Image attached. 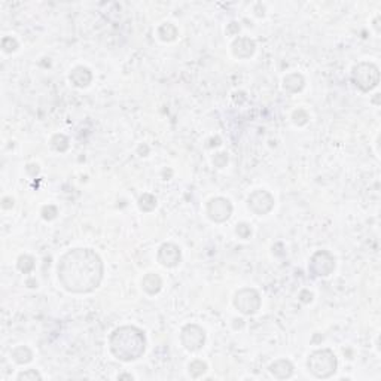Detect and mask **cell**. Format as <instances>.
<instances>
[{
	"mask_svg": "<svg viewBox=\"0 0 381 381\" xmlns=\"http://www.w3.org/2000/svg\"><path fill=\"white\" fill-rule=\"evenodd\" d=\"M103 261L92 249H72L60 258L58 282L70 294H91L103 280Z\"/></svg>",
	"mask_w": 381,
	"mask_h": 381,
	"instance_id": "obj_1",
	"label": "cell"
},
{
	"mask_svg": "<svg viewBox=\"0 0 381 381\" xmlns=\"http://www.w3.org/2000/svg\"><path fill=\"white\" fill-rule=\"evenodd\" d=\"M112 354L122 360L131 362L140 359L146 351L145 332L136 326H121L115 329L109 338Z\"/></svg>",
	"mask_w": 381,
	"mask_h": 381,
	"instance_id": "obj_2",
	"label": "cell"
},
{
	"mask_svg": "<svg viewBox=\"0 0 381 381\" xmlns=\"http://www.w3.org/2000/svg\"><path fill=\"white\" fill-rule=\"evenodd\" d=\"M307 368L308 371L316 377V378H329L337 372L338 368V360L337 356L332 350L329 348H322L316 350L308 356L307 360Z\"/></svg>",
	"mask_w": 381,
	"mask_h": 381,
	"instance_id": "obj_3",
	"label": "cell"
},
{
	"mask_svg": "<svg viewBox=\"0 0 381 381\" xmlns=\"http://www.w3.org/2000/svg\"><path fill=\"white\" fill-rule=\"evenodd\" d=\"M351 81L362 92H369L380 82V70L374 63L362 61L353 67Z\"/></svg>",
	"mask_w": 381,
	"mask_h": 381,
	"instance_id": "obj_4",
	"label": "cell"
},
{
	"mask_svg": "<svg viewBox=\"0 0 381 381\" xmlns=\"http://www.w3.org/2000/svg\"><path fill=\"white\" fill-rule=\"evenodd\" d=\"M234 307L246 316H252L255 313H258V310L261 308V295H259V292L256 289H252V288L240 289L234 295Z\"/></svg>",
	"mask_w": 381,
	"mask_h": 381,
	"instance_id": "obj_5",
	"label": "cell"
},
{
	"mask_svg": "<svg viewBox=\"0 0 381 381\" xmlns=\"http://www.w3.org/2000/svg\"><path fill=\"white\" fill-rule=\"evenodd\" d=\"M308 268L316 277H328L335 270V258L328 250H317L310 258Z\"/></svg>",
	"mask_w": 381,
	"mask_h": 381,
	"instance_id": "obj_6",
	"label": "cell"
},
{
	"mask_svg": "<svg viewBox=\"0 0 381 381\" xmlns=\"http://www.w3.org/2000/svg\"><path fill=\"white\" fill-rule=\"evenodd\" d=\"M180 342L188 351H198L206 342V331L195 323H189L180 332Z\"/></svg>",
	"mask_w": 381,
	"mask_h": 381,
	"instance_id": "obj_7",
	"label": "cell"
},
{
	"mask_svg": "<svg viewBox=\"0 0 381 381\" xmlns=\"http://www.w3.org/2000/svg\"><path fill=\"white\" fill-rule=\"evenodd\" d=\"M247 206L258 216L268 214L274 209V197L265 189H256L249 195Z\"/></svg>",
	"mask_w": 381,
	"mask_h": 381,
	"instance_id": "obj_8",
	"label": "cell"
},
{
	"mask_svg": "<svg viewBox=\"0 0 381 381\" xmlns=\"http://www.w3.org/2000/svg\"><path fill=\"white\" fill-rule=\"evenodd\" d=\"M232 214V204L228 198L216 197L207 203V216L214 223L226 222Z\"/></svg>",
	"mask_w": 381,
	"mask_h": 381,
	"instance_id": "obj_9",
	"label": "cell"
},
{
	"mask_svg": "<svg viewBox=\"0 0 381 381\" xmlns=\"http://www.w3.org/2000/svg\"><path fill=\"white\" fill-rule=\"evenodd\" d=\"M158 262L166 267V268H174L179 265L180 259H182V252L179 249V246H176L174 243H164L157 255Z\"/></svg>",
	"mask_w": 381,
	"mask_h": 381,
	"instance_id": "obj_10",
	"label": "cell"
},
{
	"mask_svg": "<svg viewBox=\"0 0 381 381\" xmlns=\"http://www.w3.org/2000/svg\"><path fill=\"white\" fill-rule=\"evenodd\" d=\"M231 49H232V55L235 58L246 60V58H250L255 54L256 43L250 38H237L231 45Z\"/></svg>",
	"mask_w": 381,
	"mask_h": 381,
	"instance_id": "obj_11",
	"label": "cell"
},
{
	"mask_svg": "<svg viewBox=\"0 0 381 381\" xmlns=\"http://www.w3.org/2000/svg\"><path fill=\"white\" fill-rule=\"evenodd\" d=\"M270 372L277 378V380H286V378H291L294 375V365L291 360L288 359H279L276 362H273L270 365Z\"/></svg>",
	"mask_w": 381,
	"mask_h": 381,
	"instance_id": "obj_12",
	"label": "cell"
},
{
	"mask_svg": "<svg viewBox=\"0 0 381 381\" xmlns=\"http://www.w3.org/2000/svg\"><path fill=\"white\" fill-rule=\"evenodd\" d=\"M70 82L78 86V88H86L88 85L91 84L92 81V73L88 67H84V66H78L75 67L72 72H70V76H69Z\"/></svg>",
	"mask_w": 381,
	"mask_h": 381,
	"instance_id": "obj_13",
	"label": "cell"
},
{
	"mask_svg": "<svg viewBox=\"0 0 381 381\" xmlns=\"http://www.w3.org/2000/svg\"><path fill=\"white\" fill-rule=\"evenodd\" d=\"M142 288L148 295H157L163 289V279L157 273H149L143 277Z\"/></svg>",
	"mask_w": 381,
	"mask_h": 381,
	"instance_id": "obj_14",
	"label": "cell"
},
{
	"mask_svg": "<svg viewBox=\"0 0 381 381\" xmlns=\"http://www.w3.org/2000/svg\"><path fill=\"white\" fill-rule=\"evenodd\" d=\"M305 86V79L301 73H289L283 79V89L289 94H297Z\"/></svg>",
	"mask_w": 381,
	"mask_h": 381,
	"instance_id": "obj_15",
	"label": "cell"
},
{
	"mask_svg": "<svg viewBox=\"0 0 381 381\" xmlns=\"http://www.w3.org/2000/svg\"><path fill=\"white\" fill-rule=\"evenodd\" d=\"M11 357L14 359V362H17L18 365H26L29 362H32L33 359V351L27 347V345H18L11 351Z\"/></svg>",
	"mask_w": 381,
	"mask_h": 381,
	"instance_id": "obj_16",
	"label": "cell"
},
{
	"mask_svg": "<svg viewBox=\"0 0 381 381\" xmlns=\"http://www.w3.org/2000/svg\"><path fill=\"white\" fill-rule=\"evenodd\" d=\"M177 35H179L177 27L171 23H164L158 29V36L163 42H173L177 38Z\"/></svg>",
	"mask_w": 381,
	"mask_h": 381,
	"instance_id": "obj_17",
	"label": "cell"
},
{
	"mask_svg": "<svg viewBox=\"0 0 381 381\" xmlns=\"http://www.w3.org/2000/svg\"><path fill=\"white\" fill-rule=\"evenodd\" d=\"M17 267L23 274H30L35 270V258L30 255H21L17 261Z\"/></svg>",
	"mask_w": 381,
	"mask_h": 381,
	"instance_id": "obj_18",
	"label": "cell"
},
{
	"mask_svg": "<svg viewBox=\"0 0 381 381\" xmlns=\"http://www.w3.org/2000/svg\"><path fill=\"white\" fill-rule=\"evenodd\" d=\"M51 148L55 151V152H66L69 149V139L64 136V134H54L52 139H51Z\"/></svg>",
	"mask_w": 381,
	"mask_h": 381,
	"instance_id": "obj_19",
	"label": "cell"
},
{
	"mask_svg": "<svg viewBox=\"0 0 381 381\" xmlns=\"http://www.w3.org/2000/svg\"><path fill=\"white\" fill-rule=\"evenodd\" d=\"M155 207H157V198L152 195V194H143L140 198H139V209L142 210V212L145 213H149L152 212V210H155Z\"/></svg>",
	"mask_w": 381,
	"mask_h": 381,
	"instance_id": "obj_20",
	"label": "cell"
},
{
	"mask_svg": "<svg viewBox=\"0 0 381 381\" xmlns=\"http://www.w3.org/2000/svg\"><path fill=\"white\" fill-rule=\"evenodd\" d=\"M188 371H189V375L192 378H198V377H201L207 371V363L203 362V360H200V359H195V360H192L189 363Z\"/></svg>",
	"mask_w": 381,
	"mask_h": 381,
	"instance_id": "obj_21",
	"label": "cell"
},
{
	"mask_svg": "<svg viewBox=\"0 0 381 381\" xmlns=\"http://www.w3.org/2000/svg\"><path fill=\"white\" fill-rule=\"evenodd\" d=\"M308 119H310V116H308V113H307L304 109H297V110L292 113V121H294V124L298 125V127L305 125V124L308 122Z\"/></svg>",
	"mask_w": 381,
	"mask_h": 381,
	"instance_id": "obj_22",
	"label": "cell"
},
{
	"mask_svg": "<svg viewBox=\"0 0 381 381\" xmlns=\"http://www.w3.org/2000/svg\"><path fill=\"white\" fill-rule=\"evenodd\" d=\"M42 380V375L36 369H27L18 375V381H36Z\"/></svg>",
	"mask_w": 381,
	"mask_h": 381,
	"instance_id": "obj_23",
	"label": "cell"
},
{
	"mask_svg": "<svg viewBox=\"0 0 381 381\" xmlns=\"http://www.w3.org/2000/svg\"><path fill=\"white\" fill-rule=\"evenodd\" d=\"M2 48H3L5 52H14V51L18 49V42H17V39H14L11 36H6V38L2 39Z\"/></svg>",
	"mask_w": 381,
	"mask_h": 381,
	"instance_id": "obj_24",
	"label": "cell"
},
{
	"mask_svg": "<svg viewBox=\"0 0 381 381\" xmlns=\"http://www.w3.org/2000/svg\"><path fill=\"white\" fill-rule=\"evenodd\" d=\"M226 164H228V154H226V152L214 154V157H213V166H214V167L223 169Z\"/></svg>",
	"mask_w": 381,
	"mask_h": 381,
	"instance_id": "obj_25",
	"label": "cell"
},
{
	"mask_svg": "<svg viewBox=\"0 0 381 381\" xmlns=\"http://www.w3.org/2000/svg\"><path fill=\"white\" fill-rule=\"evenodd\" d=\"M235 232H237V235L240 237V238H249L250 235H252V229H250V226L247 225V223H244V222H241V223H238L237 225V228H235Z\"/></svg>",
	"mask_w": 381,
	"mask_h": 381,
	"instance_id": "obj_26",
	"label": "cell"
},
{
	"mask_svg": "<svg viewBox=\"0 0 381 381\" xmlns=\"http://www.w3.org/2000/svg\"><path fill=\"white\" fill-rule=\"evenodd\" d=\"M57 214H58V209L52 204H48L42 209V217L45 220H52L57 217Z\"/></svg>",
	"mask_w": 381,
	"mask_h": 381,
	"instance_id": "obj_27",
	"label": "cell"
},
{
	"mask_svg": "<svg viewBox=\"0 0 381 381\" xmlns=\"http://www.w3.org/2000/svg\"><path fill=\"white\" fill-rule=\"evenodd\" d=\"M299 299H301L304 304H308V302H311V299H313V294L308 292V291H302V292L299 294Z\"/></svg>",
	"mask_w": 381,
	"mask_h": 381,
	"instance_id": "obj_28",
	"label": "cell"
},
{
	"mask_svg": "<svg viewBox=\"0 0 381 381\" xmlns=\"http://www.w3.org/2000/svg\"><path fill=\"white\" fill-rule=\"evenodd\" d=\"M238 32H240L238 23H231V24L228 26V29H226V33H229V35H237Z\"/></svg>",
	"mask_w": 381,
	"mask_h": 381,
	"instance_id": "obj_29",
	"label": "cell"
},
{
	"mask_svg": "<svg viewBox=\"0 0 381 381\" xmlns=\"http://www.w3.org/2000/svg\"><path fill=\"white\" fill-rule=\"evenodd\" d=\"M39 166L38 164H27V167H26V171L30 174V176H36L38 173H39Z\"/></svg>",
	"mask_w": 381,
	"mask_h": 381,
	"instance_id": "obj_30",
	"label": "cell"
},
{
	"mask_svg": "<svg viewBox=\"0 0 381 381\" xmlns=\"http://www.w3.org/2000/svg\"><path fill=\"white\" fill-rule=\"evenodd\" d=\"M2 207H3V209H12V207H14V200H12V198H9V197L3 198Z\"/></svg>",
	"mask_w": 381,
	"mask_h": 381,
	"instance_id": "obj_31",
	"label": "cell"
},
{
	"mask_svg": "<svg viewBox=\"0 0 381 381\" xmlns=\"http://www.w3.org/2000/svg\"><path fill=\"white\" fill-rule=\"evenodd\" d=\"M118 378H119V380H124V378H128V380H133V375H130V374H124V375H119Z\"/></svg>",
	"mask_w": 381,
	"mask_h": 381,
	"instance_id": "obj_32",
	"label": "cell"
},
{
	"mask_svg": "<svg viewBox=\"0 0 381 381\" xmlns=\"http://www.w3.org/2000/svg\"><path fill=\"white\" fill-rule=\"evenodd\" d=\"M27 285H33V288H38V282L36 280H29Z\"/></svg>",
	"mask_w": 381,
	"mask_h": 381,
	"instance_id": "obj_33",
	"label": "cell"
}]
</instances>
